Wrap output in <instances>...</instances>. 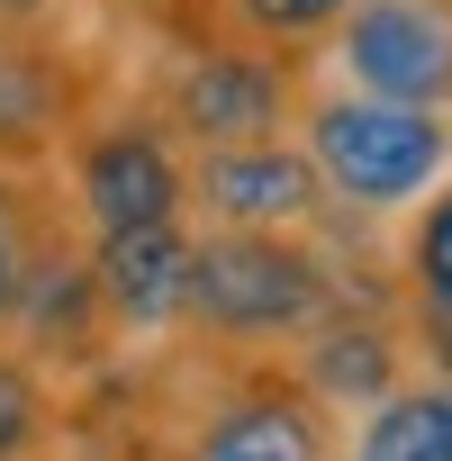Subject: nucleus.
<instances>
[{
    "mask_svg": "<svg viewBox=\"0 0 452 461\" xmlns=\"http://www.w3.org/2000/svg\"><path fill=\"white\" fill-rule=\"evenodd\" d=\"M55 172L73 181L82 236H127V226L181 217V145L154 127L145 100H100L55 154Z\"/></svg>",
    "mask_w": 452,
    "mask_h": 461,
    "instance_id": "obj_4",
    "label": "nucleus"
},
{
    "mask_svg": "<svg viewBox=\"0 0 452 461\" xmlns=\"http://www.w3.org/2000/svg\"><path fill=\"white\" fill-rule=\"evenodd\" d=\"M91 263V299L109 344H154L181 335V290H190V217L163 226H127V236H82Z\"/></svg>",
    "mask_w": 452,
    "mask_h": 461,
    "instance_id": "obj_8",
    "label": "nucleus"
},
{
    "mask_svg": "<svg viewBox=\"0 0 452 461\" xmlns=\"http://www.w3.org/2000/svg\"><path fill=\"white\" fill-rule=\"evenodd\" d=\"M308 398H326L335 416L353 407H371V398H389L398 380H407V335H398V317H380V308H362V299H335L299 344H290V362H281Z\"/></svg>",
    "mask_w": 452,
    "mask_h": 461,
    "instance_id": "obj_10",
    "label": "nucleus"
},
{
    "mask_svg": "<svg viewBox=\"0 0 452 461\" xmlns=\"http://www.w3.org/2000/svg\"><path fill=\"white\" fill-rule=\"evenodd\" d=\"M55 371L28 362L10 335H0V461H46L55 452Z\"/></svg>",
    "mask_w": 452,
    "mask_h": 461,
    "instance_id": "obj_14",
    "label": "nucleus"
},
{
    "mask_svg": "<svg viewBox=\"0 0 452 461\" xmlns=\"http://www.w3.org/2000/svg\"><path fill=\"white\" fill-rule=\"evenodd\" d=\"M163 37H172V64L154 73L145 109H154V127L181 154H199V145H263V136L299 127L308 55L226 28L217 0H208V28H199V0H190L181 19H163Z\"/></svg>",
    "mask_w": 452,
    "mask_h": 461,
    "instance_id": "obj_2",
    "label": "nucleus"
},
{
    "mask_svg": "<svg viewBox=\"0 0 452 461\" xmlns=\"http://www.w3.org/2000/svg\"><path fill=\"white\" fill-rule=\"evenodd\" d=\"M109 100V73L73 28H0V172H55L73 127Z\"/></svg>",
    "mask_w": 452,
    "mask_h": 461,
    "instance_id": "obj_5",
    "label": "nucleus"
},
{
    "mask_svg": "<svg viewBox=\"0 0 452 461\" xmlns=\"http://www.w3.org/2000/svg\"><path fill=\"white\" fill-rule=\"evenodd\" d=\"M353 461H452V434H443V380L407 371L389 398L362 407V434H353Z\"/></svg>",
    "mask_w": 452,
    "mask_h": 461,
    "instance_id": "obj_12",
    "label": "nucleus"
},
{
    "mask_svg": "<svg viewBox=\"0 0 452 461\" xmlns=\"http://www.w3.org/2000/svg\"><path fill=\"white\" fill-rule=\"evenodd\" d=\"M326 55L344 91L452 118V0H353L326 28Z\"/></svg>",
    "mask_w": 452,
    "mask_h": 461,
    "instance_id": "obj_6",
    "label": "nucleus"
},
{
    "mask_svg": "<svg viewBox=\"0 0 452 461\" xmlns=\"http://www.w3.org/2000/svg\"><path fill=\"white\" fill-rule=\"evenodd\" d=\"M335 299H353V272L326 254V226H190L181 335L299 344Z\"/></svg>",
    "mask_w": 452,
    "mask_h": 461,
    "instance_id": "obj_1",
    "label": "nucleus"
},
{
    "mask_svg": "<svg viewBox=\"0 0 452 461\" xmlns=\"http://www.w3.org/2000/svg\"><path fill=\"white\" fill-rule=\"evenodd\" d=\"M109 10H118V19H145V28H163V19H181V10H190V0H109Z\"/></svg>",
    "mask_w": 452,
    "mask_h": 461,
    "instance_id": "obj_17",
    "label": "nucleus"
},
{
    "mask_svg": "<svg viewBox=\"0 0 452 461\" xmlns=\"http://www.w3.org/2000/svg\"><path fill=\"white\" fill-rule=\"evenodd\" d=\"M398 317H452V172L407 208V236H398Z\"/></svg>",
    "mask_w": 452,
    "mask_h": 461,
    "instance_id": "obj_13",
    "label": "nucleus"
},
{
    "mask_svg": "<svg viewBox=\"0 0 452 461\" xmlns=\"http://www.w3.org/2000/svg\"><path fill=\"white\" fill-rule=\"evenodd\" d=\"M181 217L190 226H335L344 208L326 199L299 136H263V145L181 154Z\"/></svg>",
    "mask_w": 452,
    "mask_h": 461,
    "instance_id": "obj_7",
    "label": "nucleus"
},
{
    "mask_svg": "<svg viewBox=\"0 0 452 461\" xmlns=\"http://www.w3.org/2000/svg\"><path fill=\"white\" fill-rule=\"evenodd\" d=\"M64 226H82V217H73V199L55 190V172H0V335H10V317H19V299H28L37 254L64 236Z\"/></svg>",
    "mask_w": 452,
    "mask_h": 461,
    "instance_id": "obj_11",
    "label": "nucleus"
},
{
    "mask_svg": "<svg viewBox=\"0 0 452 461\" xmlns=\"http://www.w3.org/2000/svg\"><path fill=\"white\" fill-rule=\"evenodd\" d=\"M299 154L317 163V181L344 217H407L452 172V118L335 82V91L299 100Z\"/></svg>",
    "mask_w": 452,
    "mask_h": 461,
    "instance_id": "obj_3",
    "label": "nucleus"
},
{
    "mask_svg": "<svg viewBox=\"0 0 452 461\" xmlns=\"http://www.w3.org/2000/svg\"><path fill=\"white\" fill-rule=\"evenodd\" d=\"M181 461H335V407L308 398L281 362L254 371L245 389H226L199 434L181 443Z\"/></svg>",
    "mask_w": 452,
    "mask_h": 461,
    "instance_id": "obj_9",
    "label": "nucleus"
},
{
    "mask_svg": "<svg viewBox=\"0 0 452 461\" xmlns=\"http://www.w3.org/2000/svg\"><path fill=\"white\" fill-rule=\"evenodd\" d=\"M344 10H353V0H217L226 28H245V37H263V46H290V55L326 46V28H335Z\"/></svg>",
    "mask_w": 452,
    "mask_h": 461,
    "instance_id": "obj_15",
    "label": "nucleus"
},
{
    "mask_svg": "<svg viewBox=\"0 0 452 461\" xmlns=\"http://www.w3.org/2000/svg\"><path fill=\"white\" fill-rule=\"evenodd\" d=\"M73 0H0V28H64Z\"/></svg>",
    "mask_w": 452,
    "mask_h": 461,
    "instance_id": "obj_16",
    "label": "nucleus"
}]
</instances>
